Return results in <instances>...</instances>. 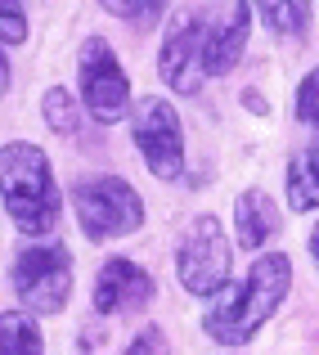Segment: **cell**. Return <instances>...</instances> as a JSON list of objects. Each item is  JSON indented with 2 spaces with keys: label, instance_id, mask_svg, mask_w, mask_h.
I'll list each match as a JSON object with an SVG mask.
<instances>
[{
  "label": "cell",
  "instance_id": "cell-14",
  "mask_svg": "<svg viewBox=\"0 0 319 355\" xmlns=\"http://www.w3.org/2000/svg\"><path fill=\"white\" fill-rule=\"evenodd\" d=\"M41 113H45V121H50V130H59V135H77L81 104H77L72 90L50 86V90H45V99H41Z\"/></svg>",
  "mask_w": 319,
  "mask_h": 355
},
{
  "label": "cell",
  "instance_id": "cell-5",
  "mask_svg": "<svg viewBox=\"0 0 319 355\" xmlns=\"http://www.w3.org/2000/svg\"><path fill=\"white\" fill-rule=\"evenodd\" d=\"M77 81H81V108L99 126H117L121 113L130 108V77L104 36H86L77 59Z\"/></svg>",
  "mask_w": 319,
  "mask_h": 355
},
{
  "label": "cell",
  "instance_id": "cell-19",
  "mask_svg": "<svg viewBox=\"0 0 319 355\" xmlns=\"http://www.w3.org/2000/svg\"><path fill=\"white\" fill-rule=\"evenodd\" d=\"M121 355H166V333L148 324V329H139L135 338H130V347Z\"/></svg>",
  "mask_w": 319,
  "mask_h": 355
},
{
  "label": "cell",
  "instance_id": "cell-17",
  "mask_svg": "<svg viewBox=\"0 0 319 355\" xmlns=\"http://www.w3.org/2000/svg\"><path fill=\"white\" fill-rule=\"evenodd\" d=\"M104 9L117 14V18H130V23H139V27L162 18V5H157V0H104Z\"/></svg>",
  "mask_w": 319,
  "mask_h": 355
},
{
  "label": "cell",
  "instance_id": "cell-13",
  "mask_svg": "<svg viewBox=\"0 0 319 355\" xmlns=\"http://www.w3.org/2000/svg\"><path fill=\"white\" fill-rule=\"evenodd\" d=\"M0 355H45V338L27 311H0Z\"/></svg>",
  "mask_w": 319,
  "mask_h": 355
},
{
  "label": "cell",
  "instance_id": "cell-4",
  "mask_svg": "<svg viewBox=\"0 0 319 355\" xmlns=\"http://www.w3.org/2000/svg\"><path fill=\"white\" fill-rule=\"evenodd\" d=\"M9 284H14L27 315H59L72 297V252L59 239L32 243L14 257Z\"/></svg>",
  "mask_w": 319,
  "mask_h": 355
},
{
  "label": "cell",
  "instance_id": "cell-7",
  "mask_svg": "<svg viewBox=\"0 0 319 355\" xmlns=\"http://www.w3.org/2000/svg\"><path fill=\"white\" fill-rule=\"evenodd\" d=\"M130 135H135L139 157H144V166L157 180H180L184 175V126H180V113H175L171 99L148 95L135 108Z\"/></svg>",
  "mask_w": 319,
  "mask_h": 355
},
{
  "label": "cell",
  "instance_id": "cell-6",
  "mask_svg": "<svg viewBox=\"0 0 319 355\" xmlns=\"http://www.w3.org/2000/svg\"><path fill=\"white\" fill-rule=\"evenodd\" d=\"M230 266H234V252H230V239H225V225L216 216H198L184 234L180 252H175L180 288L193 297H216L230 284Z\"/></svg>",
  "mask_w": 319,
  "mask_h": 355
},
{
  "label": "cell",
  "instance_id": "cell-8",
  "mask_svg": "<svg viewBox=\"0 0 319 355\" xmlns=\"http://www.w3.org/2000/svg\"><path fill=\"white\" fill-rule=\"evenodd\" d=\"M207 14L202 9H184L175 23H166L162 50H157V72L175 95H198L202 86V50H207Z\"/></svg>",
  "mask_w": 319,
  "mask_h": 355
},
{
  "label": "cell",
  "instance_id": "cell-11",
  "mask_svg": "<svg viewBox=\"0 0 319 355\" xmlns=\"http://www.w3.org/2000/svg\"><path fill=\"white\" fill-rule=\"evenodd\" d=\"M252 5H230L225 23H216L207 32V50H202V72L207 77H225L234 63L243 59V45H248V32H252Z\"/></svg>",
  "mask_w": 319,
  "mask_h": 355
},
{
  "label": "cell",
  "instance_id": "cell-16",
  "mask_svg": "<svg viewBox=\"0 0 319 355\" xmlns=\"http://www.w3.org/2000/svg\"><path fill=\"white\" fill-rule=\"evenodd\" d=\"M297 121L315 130V144H319V68H311L297 86Z\"/></svg>",
  "mask_w": 319,
  "mask_h": 355
},
{
  "label": "cell",
  "instance_id": "cell-18",
  "mask_svg": "<svg viewBox=\"0 0 319 355\" xmlns=\"http://www.w3.org/2000/svg\"><path fill=\"white\" fill-rule=\"evenodd\" d=\"M27 41V9L0 0V45H23Z\"/></svg>",
  "mask_w": 319,
  "mask_h": 355
},
{
  "label": "cell",
  "instance_id": "cell-12",
  "mask_svg": "<svg viewBox=\"0 0 319 355\" xmlns=\"http://www.w3.org/2000/svg\"><path fill=\"white\" fill-rule=\"evenodd\" d=\"M288 207L293 211H319V144L302 148L288 162Z\"/></svg>",
  "mask_w": 319,
  "mask_h": 355
},
{
  "label": "cell",
  "instance_id": "cell-9",
  "mask_svg": "<svg viewBox=\"0 0 319 355\" xmlns=\"http://www.w3.org/2000/svg\"><path fill=\"white\" fill-rule=\"evenodd\" d=\"M157 284L139 261H126V257H108L99 266V279H95V311L99 315H130V311H144L153 302Z\"/></svg>",
  "mask_w": 319,
  "mask_h": 355
},
{
  "label": "cell",
  "instance_id": "cell-1",
  "mask_svg": "<svg viewBox=\"0 0 319 355\" xmlns=\"http://www.w3.org/2000/svg\"><path fill=\"white\" fill-rule=\"evenodd\" d=\"M288 288H293V261L284 252H266V257L252 261V270L243 275V284L234 288L225 302H216L207 311V333L221 347H248L266 320L284 306Z\"/></svg>",
  "mask_w": 319,
  "mask_h": 355
},
{
  "label": "cell",
  "instance_id": "cell-20",
  "mask_svg": "<svg viewBox=\"0 0 319 355\" xmlns=\"http://www.w3.org/2000/svg\"><path fill=\"white\" fill-rule=\"evenodd\" d=\"M9 90V59H5V50H0V95Z\"/></svg>",
  "mask_w": 319,
  "mask_h": 355
},
{
  "label": "cell",
  "instance_id": "cell-3",
  "mask_svg": "<svg viewBox=\"0 0 319 355\" xmlns=\"http://www.w3.org/2000/svg\"><path fill=\"white\" fill-rule=\"evenodd\" d=\"M72 207H77V225L90 243L135 234L144 225V198L121 175H81L72 184Z\"/></svg>",
  "mask_w": 319,
  "mask_h": 355
},
{
  "label": "cell",
  "instance_id": "cell-10",
  "mask_svg": "<svg viewBox=\"0 0 319 355\" xmlns=\"http://www.w3.org/2000/svg\"><path fill=\"white\" fill-rule=\"evenodd\" d=\"M279 230H284L279 202L266 189H243L239 202H234V239H239V248L261 252L270 239H279Z\"/></svg>",
  "mask_w": 319,
  "mask_h": 355
},
{
  "label": "cell",
  "instance_id": "cell-21",
  "mask_svg": "<svg viewBox=\"0 0 319 355\" xmlns=\"http://www.w3.org/2000/svg\"><path fill=\"white\" fill-rule=\"evenodd\" d=\"M311 257H315V266H319V220H315V230H311Z\"/></svg>",
  "mask_w": 319,
  "mask_h": 355
},
{
  "label": "cell",
  "instance_id": "cell-2",
  "mask_svg": "<svg viewBox=\"0 0 319 355\" xmlns=\"http://www.w3.org/2000/svg\"><path fill=\"white\" fill-rule=\"evenodd\" d=\"M0 202L18 234L41 239L59 220V184H54L50 157L41 144L9 139L0 144Z\"/></svg>",
  "mask_w": 319,
  "mask_h": 355
},
{
  "label": "cell",
  "instance_id": "cell-15",
  "mask_svg": "<svg viewBox=\"0 0 319 355\" xmlns=\"http://www.w3.org/2000/svg\"><path fill=\"white\" fill-rule=\"evenodd\" d=\"M252 14H261L266 18V27H275V32H284V36H297V32H306V23H311V5H279V0H270V5H257Z\"/></svg>",
  "mask_w": 319,
  "mask_h": 355
}]
</instances>
